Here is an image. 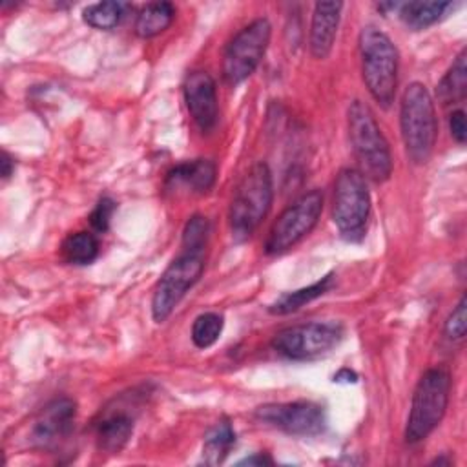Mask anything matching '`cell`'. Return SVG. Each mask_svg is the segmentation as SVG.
Masks as SVG:
<instances>
[{
  "label": "cell",
  "instance_id": "6da1fadb",
  "mask_svg": "<svg viewBox=\"0 0 467 467\" xmlns=\"http://www.w3.org/2000/svg\"><path fill=\"white\" fill-rule=\"evenodd\" d=\"M347 122L359 173L374 182L387 181L392 173V155L372 109L361 100H352L347 111Z\"/></svg>",
  "mask_w": 467,
  "mask_h": 467
},
{
  "label": "cell",
  "instance_id": "7a4b0ae2",
  "mask_svg": "<svg viewBox=\"0 0 467 467\" xmlns=\"http://www.w3.org/2000/svg\"><path fill=\"white\" fill-rule=\"evenodd\" d=\"M361 75L370 97L389 108L398 86V49L387 33L376 26H365L358 38Z\"/></svg>",
  "mask_w": 467,
  "mask_h": 467
},
{
  "label": "cell",
  "instance_id": "3957f363",
  "mask_svg": "<svg viewBox=\"0 0 467 467\" xmlns=\"http://www.w3.org/2000/svg\"><path fill=\"white\" fill-rule=\"evenodd\" d=\"M400 128L409 159L414 164H425L438 137L436 109L425 84L410 82L405 88L400 104Z\"/></svg>",
  "mask_w": 467,
  "mask_h": 467
},
{
  "label": "cell",
  "instance_id": "277c9868",
  "mask_svg": "<svg viewBox=\"0 0 467 467\" xmlns=\"http://www.w3.org/2000/svg\"><path fill=\"white\" fill-rule=\"evenodd\" d=\"M274 199L272 173L266 162H255L235 186L228 221L234 237L246 239L266 217Z\"/></svg>",
  "mask_w": 467,
  "mask_h": 467
},
{
  "label": "cell",
  "instance_id": "5b68a950",
  "mask_svg": "<svg viewBox=\"0 0 467 467\" xmlns=\"http://www.w3.org/2000/svg\"><path fill=\"white\" fill-rule=\"evenodd\" d=\"M451 394V374L434 367L423 372L412 392L410 410L405 425L407 443H420L440 425Z\"/></svg>",
  "mask_w": 467,
  "mask_h": 467
},
{
  "label": "cell",
  "instance_id": "8992f818",
  "mask_svg": "<svg viewBox=\"0 0 467 467\" xmlns=\"http://www.w3.org/2000/svg\"><path fill=\"white\" fill-rule=\"evenodd\" d=\"M370 192L367 179L356 168L339 170L334 182L332 221L339 235L348 243L365 237L370 217Z\"/></svg>",
  "mask_w": 467,
  "mask_h": 467
},
{
  "label": "cell",
  "instance_id": "52a82bcc",
  "mask_svg": "<svg viewBox=\"0 0 467 467\" xmlns=\"http://www.w3.org/2000/svg\"><path fill=\"white\" fill-rule=\"evenodd\" d=\"M345 328L339 321H310L279 330L272 348L288 359L305 361L328 354L343 339Z\"/></svg>",
  "mask_w": 467,
  "mask_h": 467
},
{
  "label": "cell",
  "instance_id": "ba28073f",
  "mask_svg": "<svg viewBox=\"0 0 467 467\" xmlns=\"http://www.w3.org/2000/svg\"><path fill=\"white\" fill-rule=\"evenodd\" d=\"M272 26L268 18H255L226 44L223 53V78L230 86L244 82L263 60L270 44Z\"/></svg>",
  "mask_w": 467,
  "mask_h": 467
},
{
  "label": "cell",
  "instance_id": "9c48e42d",
  "mask_svg": "<svg viewBox=\"0 0 467 467\" xmlns=\"http://www.w3.org/2000/svg\"><path fill=\"white\" fill-rule=\"evenodd\" d=\"M202 270V252L195 250H184L166 266L151 296V317L155 323H164L173 314L186 292L199 281Z\"/></svg>",
  "mask_w": 467,
  "mask_h": 467
},
{
  "label": "cell",
  "instance_id": "30bf717a",
  "mask_svg": "<svg viewBox=\"0 0 467 467\" xmlns=\"http://www.w3.org/2000/svg\"><path fill=\"white\" fill-rule=\"evenodd\" d=\"M321 212L323 193L319 190H310L297 197L274 221L265 243V252L268 255H277L294 248L312 232Z\"/></svg>",
  "mask_w": 467,
  "mask_h": 467
},
{
  "label": "cell",
  "instance_id": "8fae6325",
  "mask_svg": "<svg viewBox=\"0 0 467 467\" xmlns=\"http://www.w3.org/2000/svg\"><path fill=\"white\" fill-rule=\"evenodd\" d=\"M255 420L292 436H316L327 425L321 405L306 400L286 403H266L255 409Z\"/></svg>",
  "mask_w": 467,
  "mask_h": 467
},
{
  "label": "cell",
  "instance_id": "7c38bea8",
  "mask_svg": "<svg viewBox=\"0 0 467 467\" xmlns=\"http://www.w3.org/2000/svg\"><path fill=\"white\" fill-rule=\"evenodd\" d=\"M77 405L71 398H55L38 412L31 429V441L36 447L51 449L64 441L73 431Z\"/></svg>",
  "mask_w": 467,
  "mask_h": 467
},
{
  "label": "cell",
  "instance_id": "4fadbf2b",
  "mask_svg": "<svg viewBox=\"0 0 467 467\" xmlns=\"http://www.w3.org/2000/svg\"><path fill=\"white\" fill-rule=\"evenodd\" d=\"M182 95L193 122L201 131H210L217 124L219 106L215 80L208 71H190L182 84Z\"/></svg>",
  "mask_w": 467,
  "mask_h": 467
},
{
  "label": "cell",
  "instance_id": "5bb4252c",
  "mask_svg": "<svg viewBox=\"0 0 467 467\" xmlns=\"http://www.w3.org/2000/svg\"><path fill=\"white\" fill-rule=\"evenodd\" d=\"M343 2H316L312 22H310V35H308V47L314 58H327L334 47V40L339 27Z\"/></svg>",
  "mask_w": 467,
  "mask_h": 467
},
{
  "label": "cell",
  "instance_id": "9a60e30c",
  "mask_svg": "<svg viewBox=\"0 0 467 467\" xmlns=\"http://www.w3.org/2000/svg\"><path fill=\"white\" fill-rule=\"evenodd\" d=\"M133 414L128 407L117 405L115 409H106L95 421V441L99 451L115 454L120 452L133 434Z\"/></svg>",
  "mask_w": 467,
  "mask_h": 467
},
{
  "label": "cell",
  "instance_id": "2e32d148",
  "mask_svg": "<svg viewBox=\"0 0 467 467\" xmlns=\"http://www.w3.org/2000/svg\"><path fill=\"white\" fill-rule=\"evenodd\" d=\"M217 168L210 159H193L173 166L166 175V188H186L192 193H206L215 182Z\"/></svg>",
  "mask_w": 467,
  "mask_h": 467
},
{
  "label": "cell",
  "instance_id": "e0dca14e",
  "mask_svg": "<svg viewBox=\"0 0 467 467\" xmlns=\"http://www.w3.org/2000/svg\"><path fill=\"white\" fill-rule=\"evenodd\" d=\"M334 283V274H327L323 275L319 281L308 285V286H303V288H297L294 292H285L283 296H279L270 306H268V312L270 314H275V316H285V314H292L296 310H299L301 306H305L306 303L321 297L323 294H327L330 290Z\"/></svg>",
  "mask_w": 467,
  "mask_h": 467
},
{
  "label": "cell",
  "instance_id": "ac0fdd59",
  "mask_svg": "<svg viewBox=\"0 0 467 467\" xmlns=\"http://www.w3.org/2000/svg\"><path fill=\"white\" fill-rule=\"evenodd\" d=\"M175 16L171 2H150L140 7L135 18V33L140 38H153L166 31Z\"/></svg>",
  "mask_w": 467,
  "mask_h": 467
},
{
  "label": "cell",
  "instance_id": "d6986e66",
  "mask_svg": "<svg viewBox=\"0 0 467 467\" xmlns=\"http://www.w3.org/2000/svg\"><path fill=\"white\" fill-rule=\"evenodd\" d=\"M451 7V2H405L398 5V15L407 27L420 31L441 20Z\"/></svg>",
  "mask_w": 467,
  "mask_h": 467
},
{
  "label": "cell",
  "instance_id": "ffe728a7",
  "mask_svg": "<svg viewBox=\"0 0 467 467\" xmlns=\"http://www.w3.org/2000/svg\"><path fill=\"white\" fill-rule=\"evenodd\" d=\"M465 49L458 53L447 73L438 84V99L441 104H456L462 102L467 95V64H465Z\"/></svg>",
  "mask_w": 467,
  "mask_h": 467
},
{
  "label": "cell",
  "instance_id": "44dd1931",
  "mask_svg": "<svg viewBox=\"0 0 467 467\" xmlns=\"http://www.w3.org/2000/svg\"><path fill=\"white\" fill-rule=\"evenodd\" d=\"M235 443V431L228 420L217 421L204 436L202 458L208 465L223 463Z\"/></svg>",
  "mask_w": 467,
  "mask_h": 467
},
{
  "label": "cell",
  "instance_id": "7402d4cb",
  "mask_svg": "<svg viewBox=\"0 0 467 467\" xmlns=\"http://www.w3.org/2000/svg\"><path fill=\"white\" fill-rule=\"evenodd\" d=\"M128 9H130V4H126V2H115V0L97 2V4L88 5L82 11V18L93 29L109 31L120 24V20L124 18Z\"/></svg>",
  "mask_w": 467,
  "mask_h": 467
},
{
  "label": "cell",
  "instance_id": "603a6c76",
  "mask_svg": "<svg viewBox=\"0 0 467 467\" xmlns=\"http://www.w3.org/2000/svg\"><path fill=\"white\" fill-rule=\"evenodd\" d=\"M62 257L71 265H89L99 255V241L91 232H75L60 246Z\"/></svg>",
  "mask_w": 467,
  "mask_h": 467
},
{
  "label": "cell",
  "instance_id": "cb8c5ba5",
  "mask_svg": "<svg viewBox=\"0 0 467 467\" xmlns=\"http://www.w3.org/2000/svg\"><path fill=\"white\" fill-rule=\"evenodd\" d=\"M224 317L217 312H204L199 314L192 325V341L197 348L212 347L223 332Z\"/></svg>",
  "mask_w": 467,
  "mask_h": 467
},
{
  "label": "cell",
  "instance_id": "d4e9b609",
  "mask_svg": "<svg viewBox=\"0 0 467 467\" xmlns=\"http://www.w3.org/2000/svg\"><path fill=\"white\" fill-rule=\"evenodd\" d=\"M210 234V223L204 215H192L182 230V248L184 250H195V252H204L206 241Z\"/></svg>",
  "mask_w": 467,
  "mask_h": 467
},
{
  "label": "cell",
  "instance_id": "484cf974",
  "mask_svg": "<svg viewBox=\"0 0 467 467\" xmlns=\"http://www.w3.org/2000/svg\"><path fill=\"white\" fill-rule=\"evenodd\" d=\"M465 330H467V301H465V296H462L458 305L452 308V312L445 319L443 334L449 339L458 341L465 337Z\"/></svg>",
  "mask_w": 467,
  "mask_h": 467
},
{
  "label": "cell",
  "instance_id": "4316f807",
  "mask_svg": "<svg viewBox=\"0 0 467 467\" xmlns=\"http://www.w3.org/2000/svg\"><path fill=\"white\" fill-rule=\"evenodd\" d=\"M115 208H117V204H115L113 199L102 197V199L97 202V206L93 208V212L89 213V217H88L89 223H91V226H93L97 232H106L108 226H109V221H111V215H113Z\"/></svg>",
  "mask_w": 467,
  "mask_h": 467
},
{
  "label": "cell",
  "instance_id": "83f0119b",
  "mask_svg": "<svg viewBox=\"0 0 467 467\" xmlns=\"http://www.w3.org/2000/svg\"><path fill=\"white\" fill-rule=\"evenodd\" d=\"M449 130H451L452 139H454L458 144H463V142H465V137H467V124H465V111H463V109H454V111L449 115Z\"/></svg>",
  "mask_w": 467,
  "mask_h": 467
},
{
  "label": "cell",
  "instance_id": "f1b7e54d",
  "mask_svg": "<svg viewBox=\"0 0 467 467\" xmlns=\"http://www.w3.org/2000/svg\"><path fill=\"white\" fill-rule=\"evenodd\" d=\"M0 168H2V177H4V179L11 177V173H13V170H15V161L11 159V155H9L7 151H2Z\"/></svg>",
  "mask_w": 467,
  "mask_h": 467
},
{
  "label": "cell",
  "instance_id": "f546056e",
  "mask_svg": "<svg viewBox=\"0 0 467 467\" xmlns=\"http://www.w3.org/2000/svg\"><path fill=\"white\" fill-rule=\"evenodd\" d=\"M265 463L266 465L272 463V458L266 454H254V456H248L239 462V465H265Z\"/></svg>",
  "mask_w": 467,
  "mask_h": 467
}]
</instances>
